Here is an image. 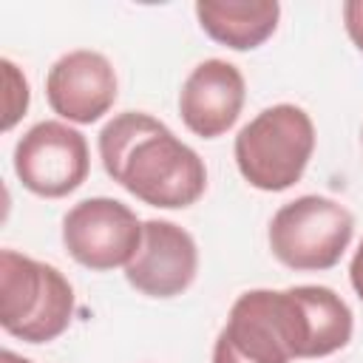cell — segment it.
I'll return each mask as SVG.
<instances>
[{
    "instance_id": "obj_1",
    "label": "cell",
    "mask_w": 363,
    "mask_h": 363,
    "mask_svg": "<svg viewBox=\"0 0 363 363\" xmlns=\"http://www.w3.org/2000/svg\"><path fill=\"white\" fill-rule=\"evenodd\" d=\"M96 147L105 173L142 204L184 210L207 190L201 156L145 111H125L108 119Z\"/></svg>"
},
{
    "instance_id": "obj_2",
    "label": "cell",
    "mask_w": 363,
    "mask_h": 363,
    "mask_svg": "<svg viewBox=\"0 0 363 363\" xmlns=\"http://www.w3.org/2000/svg\"><path fill=\"white\" fill-rule=\"evenodd\" d=\"M315 153V122L292 102H278L255 113L235 136L233 156L241 179L264 193L289 190L301 182Z\"/></svg>"
},
{
    "instance_id": "obj_3",
    "label": "cell",
    "mask_w": 363,
    "mask_h": 363,
    "mask_svg": "<svg viewBox=\"0 0 363 363\" xmlns=\"http://www.w3.org/2000/svg\"><path fill=\"white\" fill-rule=\"evenodd\" d=\"M74 318V286L51 264L0 252V326L23 343L57 340Z\"/></svg>"
},
{
    "instance_id": "obj_4",
    "label": "cell",
    "mask_w": 363,
    "mask_h": 363,
    "mask_svg": "<svg viewBox=\"0 0 363 363\" xmlns=\"http://www.w3.org/2000/svg\"><path fill=\"white\" fill-rule=\"evenodd\" d=\"M303 335L289 289H247L230 306L213 343V363L301 360Z\"/></svg>"
},
{
    "instance_id": "obj_5",
    "label": "cell",
    "mask_w": 363,
    "mask_h": 363,
    "mask_svg": "<svg viewBox=\"0 0 363 363\" xmlns=\"http://www.w3.org/2000/svg\"><path fill=\"white\" fill-rule=\"evenodd\" d=\"M354 216L329 196H298L281 204L269 221L267 241L272 255L295 272L332 269L349 250Z\"/></svg>"
},
{
    "instance_id": "obj_6",
    "label": "cell",
    "mask_w": 363,
    "mask_h": 363,
    "mask_svg": "<svg viewBox=\"0 0 363 363\" xmlns=\"http://www.w3.org/2000/svg\"><path fill=\"white\" fill-rule=\"evenodd\" d=\"M142 218L119 199L91 196L62 216L68 255L94 272L128 267L142 244Z\"/></svg>"
},
{
    "instance_id": "obj_7",
    "label": "cell",
    "mask_w": 363,
    "mask_h": 363,
    "mask_svg": "<svg viewBox=\"0 0 363 363\" xmlns=\"http://www.w3.org/2000/svg\"><path fill=\"white\" fill-rule=\"evenodd\" d=\"M88 170L91 153L85 136L60 119L31 125L14 145V173L34 196L62 199L82 187Z\"/></svg>"
},
{
    "instance_id": "obj_8",
    "label": "cell",
    "mask_w": 363,
    "mask_h": 363,
    "mask_svg": "<svg viewBox=\"0 0 363 363\" xmlns=\"http://www.w3.org/2000/svg\"><path fill=\"white\" fill-rule=\"evenodd\" d=\"M199 247L196 238L167 221L147 218L142 224V244L125 267V281L145 298H176L196 281Z\"/></svg>"
},
{
    "instance_id": "obj_9",
    "label": "cell",
    "mask_w": 363,
    "mask_h": 363,
    "mask_svg": "<svg viewBox=\"0 0 363 363\" xmlns=\"http://www.w3.org/2000/svg\"><path fill=\"white\" fill-rule=\"evenodd\" d=\"M116 71L111 60L91 48H74L54 60L45 74V99L51 111L74 125L102 119L116 102Z\"/></svg>"
},
{
    "instance_id": "obj_10",
    "label": "cell",
    "mask_w": 363,
    "mask_h": 363,
    "mask_svg": "<svg viewBox=\"0 0 363 363\" xmlns=\"http://www.w3.org/2000/svg\"><path fill=\"white\" fill-rule=\"evenodd\" d=\"M244 99V74L233 62L213 57L199 62L182 82L179 116L190 133L201 139H218L238 122Z\"/></svg>"
},
{
    "instance_id": "obj_11",
    "label": "cell",
    "mask_w": 363,
    "mask_h": 363,
    "mask_svg": "<svg viewBox=\"0 0 363 363\" xmlns=\"http://www.w3.org/2000/svg\"><path fill=\"white\" fill-rule=\"evenodd\" d=\"M289 295L295 301L301 335H303L301 360L329 357L352 340L354 315L335 289L320 284H298L289 286Z\"/></svg>"
},
{
    "instance_id": "obj_12",
    "label": "cell",
    "mask_w": 363,
    "mask_h": 363,
    "mask_svg": "<svg viewBox=\"0 0 363 363\" xmlns=\"http://www.w3.org/2000/svg\"><path fill=\"white\" fill-rule=\"evenodd\" d=\"M196 20L201 31L233 51H252L264 45L281 20L275 0H199Z\"/></svg>"
},
{
    "instance_id": "obj_13",
    "label": "cell",
    "mask_w": 363,
    "mask_h": 363,
    "mask_svg": "<svg viewBox=\"0 0 363 363\" xmlns=\"http://www.w3.org/2000/svg\"><path fill=\"white\" fill-rule=\"evenodd\" d=\"M3 68V88H6V99H3V130H11L28 111V79L23 77V71L11 62V60H0Z\"/></svg>"
},
{
    "instance_id": "obj_14",
    "label": "cell",
    "mask_w": 363,
    "mask_h": 363,
    "mask_svg": "<svg viewBox=\"0 0 363 363\" xmlns=\"http://www.w3.org/2000/svg\"><path fill=\"white\" fill-rule=\"evenodd\" d=\"M343 26L354 48L363 54V0H349L343 3Z\"/></svg>"
},
{
    "instance_id": "obj_15",
    "label": "cell",
    "mask_w": 363,
    "mask_h": 363,
    "mask_svg": "<svg viewBox=\"0 0 363 363\" xmlns=\"http://www.w3.org/2000/svg\"><path fill=\"white\" fill-rule=\"evenodd\" d=\"M349 281H352L354 295L363 301V241L357 244V250H354V255H352V264H349Z\"/></svg>"
},
{
    "instance_id": "obj_16",
    "label": "cell",
    "mask_w": 363,
    "mask_h": 363,
    "mask_svg": "<svg viewBox=\"0 0 363 363\" xmlns=\"http://www.w3.org/2000/svg\"><path fill=\"white\" fill-rule=\"evenodd\" d=\"M0 363H31V360H26V357L14 354L11 349H3V354H0Z\"/></svg>"
}]
</instances>
